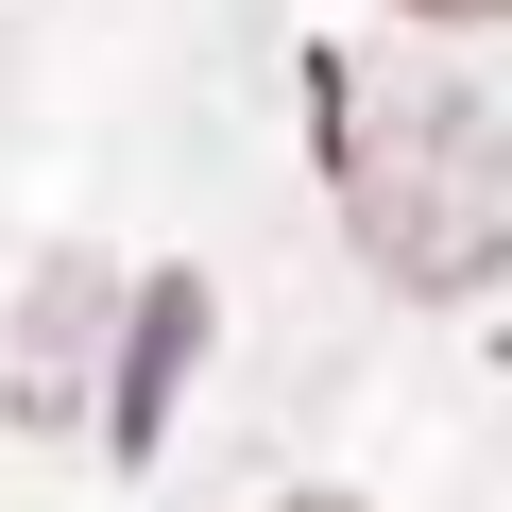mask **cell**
Instances as JSON below:
<instances>
[{
  "label": "cell",
  "mask_w": 512,
  "mask_h": 512,
  "mask_svg": "<svg viewBox=\"0 0 512 512\" xmlns=\"http://www.w3.org/2000/svg\"><path fill=\"white\" fill-rule=\"evenodd\" d=\"M188 342H205V274H154V308H137V359H120V393H103L120 461H154V444H171V393H188Z\"/></svg>",
  "instance_id": "obj_1"
},
{
  "label": "cell",
  "mask_w": 512,
  "mask_h": 512,
  "mask_svg": "<svg viewBox=\"0 0 512 512\" xmlns=\"http://www.w3.org/2000/svg\"><path fill=\"white\" fill-rule=\"evenodd\" d=\"M291 512H359V495H291Z\"/></svg>",
  "instance_id": "obj_3"
},
{
  "label": "cell",
  "mask_w": 512,
  "mask_h": 512,
  "mask_svg": "<svg viewBox=\"0 0 512 512\" xmlns=\"http://www.w3.org/2000/svg\"><path fill=\"white\" fill-rule=\"evenodd\" d=\"M410 18H512V0H410Z\"/></svg>",
  "instance_id": "obj_2"
}]
</instances>
